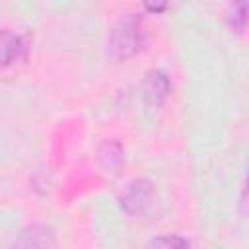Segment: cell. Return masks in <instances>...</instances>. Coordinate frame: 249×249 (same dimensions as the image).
Listing matches in <instances>:
<instances>
[{
	"label": "cell",
	"mask_w": 249,
	"mask_h": 249,
	"mask_svg": "<svg viewBox=\"0 0 249 249\" xmlns=\"http://www.w3.org/2000/svg\"><path fill=\"white\" fill-rule=\"evenodd\" d=\"M10 249H56V237L49 226L31 224L16 235Z\"/></svg>",
	"instance_id": "cell-2"
},
{
	"label": "cell",
	"mask_w": 249,
	"mask_h": 249,
	"mask_svg": "<svg viewBox=\"0 0 249 249\" xmlns=\"http://www.w3.org/2000/svg\"><path fill=\"white\" fill-rule=\"evenodd\" d=\"M21 37L16 35V33H10V31H4L2 35V47H0V53H2V64H10L14 58H18L19 51H21Z\"/></svg>",
	"instance_id": "cell-5"
},
{
	"label": "cell",
	"mask_w": 249,
	"mask_h": 249,
	"mask_svg": "<svg viewBox=\"0 0 249 249\" xmlns=\"http://www.w3.org/2000/svg\"><path fill=\"white\" fill-rule=\"evenodd\" d=\"M146 43V31L138 16L123 18L109 35V51L115 58H128L136 54Z\"/></svg>",
	"instance_id": "cell-1"
},
{
	"label": "cell",
	"mask_w": 249,
	"mask_h": 249,
	"mask_svg": "<svg viewBox=\"0 0 249 249\" xmlns=\"http://www.w3.org/2000/svg\"><path fill=\"white\" fill-rule=\"evenodd\" d=\"M228 23L233 29H243L249 25V2L233 4L228 12Z\"/></svg>",
	"instance_id": "cell-6"
},
{
	"label": "cell",
	"mask_w": 249,
	"mask_h": 249,
	"mask_svg": "<svg viewBox=\"0 0 249 249\" xmlns=\"http://www.w3.org/2000/svg\"><path fill=\"white\" fill-rule=\"evenodd\" d=\"M148 249H191V243L181 235H161L152 239Z\"/></svg>",
	"instance_id": "cell-7"
},
{
	"label": "cell",
	"mask_w": 249,
	"mask_h": 249,
	"mask_svg": "<svg viewBox=\"0 0 249 249\" xmlns=\"http://www.w3.org/2000/svg\"><path fill=\"white\" fill-rule=\"evenodd\" d=\"M169 88L171 86L167 76L160 70H152L150 74H146V80H144V99L150 105H161L169 93Z\"/></svg>",
	"instance_id": "cell-4"
},
{
	"label": "cell",
	"mask_w": 249,
	"mask_h": 249,
	"mask_svg": "<svg viewBox=\"0 0 249 249\" xmlns=\"http://www.w3.org/2000/svg\"><path fill=\"white\" fill-rule=\"evenodd\" d=\"M150 196H152V185L146 179H136L124 189L121 196V206L128 214H138L150 204Z\"/></svg>",
	"instance_id": "cell-3"
}]
</instances>
